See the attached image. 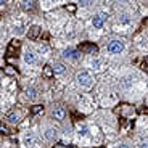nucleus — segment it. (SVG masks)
Instances as JSON below:
<instances>
[{
    "mask_svg": "<svg viewBox=\"0 0 148 148\" xmlns=\"http://www.w3.org/2000/svg\"><path fill=\"white\" fill-rule=\"evenodd\" d=\"M124 48H126L124 39H111L106 44V52L110 55H119V53L124 52Z\"/></svg>",
    "mask_w": 148,
    "mask_h": 148,
    "instance_id": "obj_1",
    "label": "nucleus"
},
{
    "mask_svg": "<svg viewBox=\"0 0 148 148\" xmlns=\"http://www.w3.org/2000/svg\"><path fill=\"white\" fill-rule=\"evenodd\" d=\"M76 82H77V85L82 87V89H90L93 85V76L89 71H81L76 76Z\"/></svg>",
    "mask_w": 148,
    "mask_h": 148,
    "instance_id": "obj_2",
    "label": "nucleus"
},
{
    "mask_svg": "<svg viewBox=\"0 0 148 148\" xmlns=\"http://www.w3.org/2000/svg\"><path fill=\"white\" fill-rule=\"evenodd\" d=\"M21 143L24 148H39V138H37L36 134L26 132L21 135Z\"/></svg>",
    "mask_w": 148,
    "mask_h": 148,
    "instance_id": "obj_3",
    "label": "nucleus"
},
{
    "mask_svg": "<svg viewBox=\"0 0 148 148\" xmlns=\"http://www.w3.org/2000/svg\"><path fill=\"white\" fill-rule=\"evenodd\" d=\"M23 60H24V63L32 66V64L37 63V52L34 50L32 47H24V52H23Z\"/></svg>",
    "mask_w": 148,
    "mask_h": 148,
    "instance_id": "obj_4",
    "label": "nucleus"
},
{
    "mask_svg": "<svg viewBox=\"0 0 148 148\" xmlns=\"http://www.w3.org/2000/svg\"><path fill=\"white\" fill-rule=\"evenodd\" d=\"M42 135H44L45 142H55L56 138H58V130L55 129L53 126H48V124H45L44 127H42Z\"/></svg>",
    "mask_w": 148,
    "mask_h": 148,
    "instance_id": "obj_5",
    "label": "nucleus"
},
{
    "mask_svg": "<svg viewBox=\"0 0 148 148\" xmlns=\"http://www.w3.org/2000/svg\"><path fill=\"white\" fill-rule=\"evenodd\" d=\"M61 55H63L64 60H68V61H71V63H76V61H79V60H81V53H79L74 47L64 48Z\"/></svg>",
    "mask_w": 148,
    "mask_h": 148,
    "instance_id": "obj_6",
    "label": "nucleus"
},
{
    "mask_svg": "<svg viewBox=\"0 0 148 148\" xmlns=\"http://www.w3.org/2000/svg\"><path fill=\"white\" fill-rule=\"evenodd\" d=\"M106 23V15L105 13H97V15L92 16V26L93 29H101Z\"/></svg>",
    "mask_w": 148,
    "mask_h": 148,
    "instance_id": "obj_7",
    "label": "nucleus"
},
{
    "mask_svg": "<svg viewBox=\"0 0 148 148\" xmlns=\"http://www.w3.org/2000/svg\"><path fill=\"white\" fill-rule=\"evenodd\" d=\"M52 118L58 122H63L66 119V110L63 106H53L52 110Z\"/></svg>",
    "mask_w": 148,
    "mask_h": 148,
    "instance_id": "obj_8",
    "label": "nucleus"
},
{
    "mask_svg": "<svg viewBox=\"0 0 148 148\" xmlns=\"http://www.w3.org/2000/svg\"><path fill=\"white\" fill-rule=\"evenodd\" d=\"M77 137L79 138H84V137H89L90 134H92V129H90L89 124H79L77 126Z\"/></svg>",
    "mask_w": 148,
    "mask_h": 148,
    "instance_id": "obj_9",
    "label": "nucleus"
},
{
    "mask_svg": "<svg viewBox=\"0 0 148 148\" xmlns=\"http://www.w3.org/2000/svg\"><path fill=\"white\" fill-rule=\"evenodd\" d=\"M5 119H7L10 124H18V122L21 121V114H19L18 111H10V113H7Z\"/></svg>",
    "mask_w": 148,
    "mask_h": 148,
    "instance_id": "obj_10",
    "label": "nucleus"
},
{
    "mask_svg": "<svg viewBox=\"0 0 148 148\" xmlns=\"http://www.w3.org/2000/svg\"><path fill=\"white\" fill-rule=\"evenodd\" d=\"M89 66H90V69H93V71H101V69H103V63H101V60L95 58V56H92V58L89 60Z\"/></svg>",
    "mask_w": 148,
    "mask_h": 148,
    "instance_id": "obj_11",
    "label": "nucleus"
},
{
    "mask_svg": "<svg viewBox=\"0 0 148 148\" xmlns=\"http://www.w3.org/2000/svg\"><path fill=\"white\" fill-rule=\"evenodd\" d=\"M52 68H53V73H55V76H63V74L66 73V66H64L61 61H55Z\"/></svg>",
    "mask_w": 148,
    "mask_h": 148,
    "instance_id": "obj_12",
    "label": "nucleus"
},
{
    "mask_svg": "<svg viewBox=\"0 0 148 148\" xmlns=\"http://www.w3.org/2000/svg\"><path fill=\"white\" fill-rule=\"evenodd\" d=\"M26 98L31 101H36L37 98H39V90L36 89V87H29V89H26Z\"/></svg>",
    "mask_w": 148,
    "mask_h": 148,
    "instance_id": "obj_13",
    "label": "nucleus"
},
{
    "mask_svg": "<svg viewBox=\"0 0 148 148\" xmlns=\"http://www.w3.org/2000/svg\"><path fill=\"white\" fill-rule=\"evenodd\" d=\"M118 21L121 23V24H129V23L132 21V18H130V16L127 15V13H122V15L118 18Z\"/></svg>",
    "mask_w": 148,
    "mask_h": 148,
    "instance_id": "obj_14",
    "label": "nucleus"
},
{
    "mask_svg": "<svg viewBox=\"0 0 148 148\" xmlns=\"http://www.w3.org/2000/svg\"><path fill=\"white\" fill-rule=\"evenodd\" d=\"M21 7L24 10H34L36 8V2H21Z\"/></svg>",
    "mask_w": 148,
    "mask_h": 148,
    "instance_id": "obj_15",
    "label": "nucleus"
},
{
    "mask_svg": "<svg viewBox=\"0 0 148 148\" xmlns=\"http://www.w3.org/2000/svg\"><path fill=\"white\" fill-rule=\"evenodd\" d=\"M37 34H39V27L34 26V27H31V31L27 32V36H29V37H36Z\"/></svg>",
    "mask_w": 148,
    "mask_h": 148,
    "instance_id": "obj_16",
    "label": "nucleus"
},
{
    "mask_svg": "<svg viewBox=\"0 0 148 148\" xmlns=\"http://www.w3.org/2000/svg\"><path fill=\"white\" fill-rule=\"evenodd\" d=\"M116 148H132V147H130L129 142H121V143L116 145Z\"/></svg>",
    "mask_w": 148,
    "mask_h": 148,
    "instance_id": "obj_17",
    "label": "nucleus"
},
{
    "mask_svg": "<svg viewBox=\"0 0 148 148\" xmlns=\"http://www.w3.org/2000/svg\"><path fill=\"white\" fill-rule=\"evenodd\" d=\"M138 148H148V142L145 140V142H140L138 143Z\"/></svg>",
    "mask_w": 148,
    "mask_h": 148,
    "instance_id": "obj_18",
    "label": "nucleus"
},
{
    "mask_svg": "<svg viewBox=\"0 0 148 148\" xmlns=\"http://www.w3.org/2000/svg\"><path fill=\"white\" fill-rule=\"evenodd\" d=\"M90 3H93V2H81V7H89Z\"/></svg>",
    "mask_w": 148,
    "mask_h": 148,
    "instance_id": "obj_19",
    "label": "nucleus"
},
{
    "mask_svg": "<svg viewBox=\"0 0 148 148\" xmlns=\"http://www.w3.org/2000/svg\"><path fill=\"white\" fill-rule=\"evenodd\" d=\"M58 148H63V147H58Z\"/></svg>",
    "mask_w": 148,
    "mask_h": 148,
    "instance_id": "obj_20",
    "label": "nucleus"
}]
</instances>
